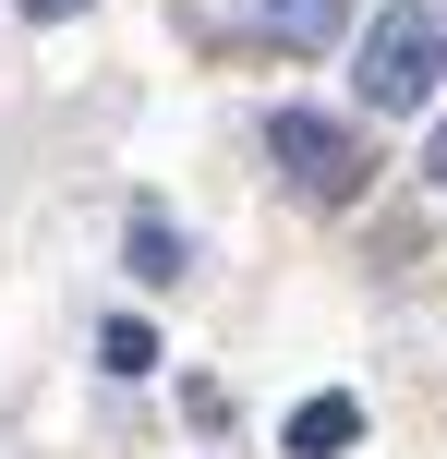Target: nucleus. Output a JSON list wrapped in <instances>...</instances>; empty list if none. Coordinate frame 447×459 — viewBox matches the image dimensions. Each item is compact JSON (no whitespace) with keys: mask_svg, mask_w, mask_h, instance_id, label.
Segmentation results:
<instances>
[{"mask_svg":"<svg viewBox=\"0 0 447 459\" xmlns=\"http://www.w3.org/2000/svg\"><path fill=\"white\" fill-rule=\"evenodd\" d=\"M351 85H363V109H375V121L424 109V97L447 85V24H435V0H387V13L363 24V48H351Z\"/></svg>","mask_w":447,"mask_h":459,"instance_id":"obj_1","label":"nucleus"},{"mask_svg":"<svg viewBox=\"0 0 447 459\" xmlns=\"http://www.w3.org/2000/svg\"><path fill=\"white\" fill-rule=\"evenodd\" d=\"M266 158L290 169V194H314V206H351L363 194V134L351 121H327V109H266Z\"/></svg>","mask_w":447,"mask_h":459,"instance_id":"obj_2","label":"nucleus"},{"mask_svg":"<svg viewBox=\"0 0 447 459\" xmlns=\"http://www.w3.org/2000/svg\"><path fill=\"white\" fill-rule=\"evenodd\" d=\"M242 37H279V48H327L339 24H351V0H230Z\"/></svg>","mask_w":447,"mask_h":459,"instance_id":"obj_3","label":"nucleus"},{"mask_svg":"<svg viewBox=\"0 0 447 459\" xmlns=\"http://www.w3.org/2000/svg\"><path fill=\"white\" fill-rule=\"evenodd\" d=\"M290 459H339V447H363V399H303V411H290V436H279Z\"/></svg>","mask_w":447,"mask_h":459,"instance_id":"obj_4","label":"nucleus"},{"mask_svg":"<svg viewBox=\"0 0 447 459\" xmlns=\"http://www.w3.org/2000/svg\"><path fill=\"white\" fill-rule=\"evenodd\" d=\"M133 278H193V242H182V218H158V206H133Z\"/></svg>","mask_w":447,"mask_h":459,"instance_id":"obj_5","label":"nucleus"},{"mask_svg":"<svg viewBox=\"0 0 447 459\" xmlns=\"http://www.w3.org/2000/svg\"><path fill=\"white\" fill-rule=\"evenodd\" d=\"M97 363H109V375H158L169 351H158V326H145V315H109V326H97Z\"/></svg>","mask_w":447,"mask_h":459,"instance_id":"obj_6","label":"nucleus"},{"mask_svg":"<svg viewBox=\"0 0 447 459\" xmlns=\"http://www.w3.org/2000/svg\"><path fill=\"white\" fill-rule=\"evenodd\" d=\"M73 13H97V0H24V24H73Z\"/></svg>","mask_w":447,"mask_h":459,"instance_id":"obj_7","label":"nucleus"},{"mask_svg":"<svg viewBox=\"0 0 447 459\" xmlns=\"http://www.w3.org/2000/svg\"><path fill=\"white\" fill-rule=\"evenodd\" d=\"M424 169H435V194H447V121H435V134H424Z\"/></svg>","mask_w":447,"mask_h":459,"instance_id":"obj_8","label":"nucleus"}]
</instances>
